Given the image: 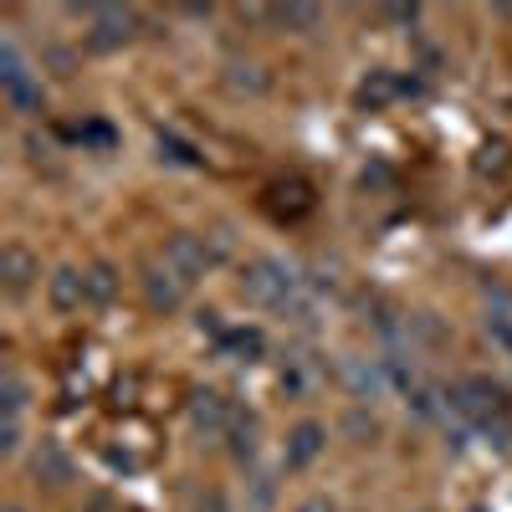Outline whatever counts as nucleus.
<instances>
[{"mask_svg":"<svg viewBox=\"0 0 512 512\" xmlns=\"http://www.w3.org/2000/svg\"><path fill=\"white\" fill-rule=\"evenodd\" d=\"M241 292L251 297L256 308H272V313H303V292H297V277L272 262V256H256V262L241 267Z\"/></svg>","mask_w":512,"mask_h":512,"instance_id":"1","label":"nucleus"},{"mask_svg":"<svg viewBox=\"0 0 512 512\" xmlns=\"http://www.w3.org/2000/svg\"><path fill=\"white\" fill-rule=\"evenodd\" d=\"M0 88H6V98H11L21 113H41V82L31 77L26 57L16 52V41H6V47H0Z\"/></svg>","mask_w":512,"mask_h":512,"instance_id":"2","label":"nucleus"},{"mask_svg":"<svg viewBox=\"0 0 512 512\" xmlns=\"http://www.w3.org/2000/svg\"><path fill=\"white\" fill-rule=\"evenodd\" d=\"M164 262L175 267L185 282H195V277H205L210 267H216L221 256H216V246H210L205 236H195V231H180V236H169V246H164Z\"/></svg>","mask_w":512,"mask_h":512,"instance_id":"3","label":"nucleus"},{"mask_svg":"<svg viewBox=\"0 0 512 512\" xmlns=\"http://www.w3.org/2000/svg\"><path fill=\"white\" fill-rule=\"evenodd\" d=\"M134 31H139V16H134V11H123V6H98V11H93L88 41H93L98 52H113V47H128V41H134Z\"/></svg>","mask_w":512,"mask_h":512,"instance_id":"4","label":"nucleus"},{"mask_svg":"<svg viewBox=\"0 0 512 512\" xmlns=\"http://www.w3.org/2000/svg\"><path fill=\"white\" fill-rule=\"evenodd\" d=\"M185 292H190V282L169 267V262H154V267L144 272V297H149L154 313H175V308L185 303Z\"/></svg>","mask_w":512,"mask_h":512,"instance_id":"5","label":"nucleus"},{"mask_svg":"<svg viewBox=\"0 0 512 512\" xmlns=\"http://www.w3.org/2000/svg\"><path fill=\"white\" fill-rule=\"evenodd\" d=\"M0 277H6V292H11V297H21V292L41 277V262H36V256H31L26 246H16V241H11L6 251H0Z\"/></svg>","mask_w":512,"mask_h":512,"instance_id":"6","label":"nucleus"},{"mask_svg":"<svg viewBox=\"0 0 512 512\" xmlns=\"http://www.w3.org/2000/svg\"><path fill=\"white\" fill-rule=\"evenodd\" d=\"M31 466H36V477L47 482V487H67V482H72V456H67L57 441H41Z\"/></svg>","mask_w":512,"mask_h":512,"instance_id":"7","label":"nucleus"},{"mask_svg":"<svg viewBox=\"0 0 512 512\" xmlns=\"http://www.w3.org/2000/svg\"><path fill=\"white\" fill-rule=\"evenodd\" d=\"M190 420L200 425V431H226V425L236 420V410H231L216 390H200V395L190 400Z\"/></svg>","mask_w":512,"mask_h":512,"instance_id":"8","label":"nucleus"},{"mask_svg":"<svg viewBox=\"0 0 512 512\" xmlns=\"http://www.w3.org/2000/svg\"><path fill=\"white\" fill-rule=\"evenodd\" d=\"M82 303H88V282H82V272H77V267L52 272V308H57V313H72V308H82Z\"/></svg>","mask_w":512,"mask_h":512,"instance_id":"9","label":"nucleus"},{"mask_svg":"<svg viewBox=\"0 0 512 512\" xmlns=\"http://www.w3.org/2000/svg\"><path fill=\"white\" fill-rule=\"evenodd\" d=\"M323 425H313V420H303V425H297V431L287 436V466H292V472H297V466H308L318 451H323Z\"/></svg>","mask_w":512,"mask_h":512,"instance_id":"10","label":"nucleus"},{"mask_svg":"<svg viewBox=\"0 0 512 512\" xmlns=\"http://www.w3.org/2000/svg\"><path fill=\"white\" fill-rule=\"evenodd\" d=\"M82 282H88V303H113L118 297V272L108 262H93L88 272H82Z\"/></svg>","mask_w":512,"mask_h":512,"instance_id":"11","label":"nucleus"},{"mask_svg":"<svg viewBox=\"0 0 512 512\" xmlns=\"http://www.w3.org/2000/svg\"><path fill=\"white\" fill-rule=\"evenodd\" d=\"M231 451H236V461L256 456V415L251 410H236V420H231Z\"/></svg>","mask_w":512,"mask_h":512,"instance_id":"12","label":"nucleus"},{"mask_svg":"<svg viewBox=\"0 0 512 512\" xmlns=\"http://www.w3.org/2000/svg\"><path fill=\"white\" fill-rule=\"evenodd\" d=\"M282 31H313L318 26V6H297V0H292V6H272L267 11Z\"/></svg>","mask_w":512,"mask_h":512,"instance_id":"13","label":"nucleus"},{"mask_svg":"<svg viewBox=\"0 0 512 512\" xmlns=\"http://www.w3.org/2000/svg\"><path fill=\"white\" fill-rule=\"evenodd\" d=\"M395 93H400V82H395L390 72H374L364 88H359V103H364V108H379V103H390Z\"/></svg>","mask_w":512,"mask_h":512,"instance_id":"14","label":"nucleus"},{"mask_svg":"<svg viewBox=\"0 0 512 512\" xmlns=\"http://www.w3.org/2000/svg\"><path fill=\"white\" fill-rule=\"evenodd\" d=\"M21 405H26V384L16 374L0 379V410H6V420H21Z\"/></svg>","mask_w":512,"mask_h":512,"instance_id":"15","label":"nucleus"},{"mask_svg":"<svg viewBox=\"0 0 512 512\" xmlns=\"http://www.w3.org/2000/svg\"><path fill=\"white\" fill-rule=\"evenodd\" d=\"M221 344L231 349V354H262V333H256V328H246V333H221Z\"/></svg>","mask_w":512,"mask_h":512,"instance_id":"16","label":"nucleus"},{"mask_svg":"<svg viewBox=\"0 0 512 512\" xmlns=\"http://www.w3.org/2000/svg\"><path fill=\"white\" fill-rule=\"evenodd\" d=\"M159 149H164V159H175V164H200V154L185 139H175V134H159Z\"/></svg>","mask_w":512,"mask_h":512,"instance_id":"17","label":"nucleus"},{"mask_svg":"<svg viewBox=\"0 0 512 512\" xmlns=\"http://www.w3.org/2000/svg\"><path fill=\"white\" fill-rule=\"evenodd\" d=\"M272 507V477H256V497H251V512H267Z\"/></svg>","mask_w":512,"mask_h":512,"instance_id":"18","label":"nucleus"},{"mask_svg":"<svg viewBox=\"0 0 512 512\" xmlns=\"http://www.w3.org/2000/svg\"><path fill=\"white\" fill-rule=\"evenodd\" d=\"M482 169H507V144H487L482 149Z\"/></svg>","mask_w":512,"mask_h":512,"instance_id":"19","label":"nucleus"},{"mask_svg":"<svg viewBox=\"0 0 512 512\" xmlns=\"http://www.w3.org/2000/svg\"><path fill=\"white\" fill-rule=\"evenodd\" d=\"M297 512H333V502H328V497H308V502L297 507Z\"/></svg>","mask_w":512,"mask_h":512,"instance_id":"20","label":"nucleus"},{"mask_svg":"<svg viewBox=\"0 0 512 512\" xmlns=\"http://www.w3.org/2000/svg\"><path fill=\"white\" fill-rule=\"evenodd\" d=\"M200 512H226V497H216V492H210V497L200 502Z\"/></svg>","mask_w":512,"mask_h":512,"instance_id":"21","label":"nucleus"},{"mask_svg":"<svg viewBox=\"0 0 512 512\" xmlns=\"http://www.w3.org/2000/svg\"><path fill=\"white\" fill-rule=\"evenodd\" d=\"M93 512H108V507H93Z\"/></svg>","mask_w":512,"mask_h":512,"instance_id":"22","label":"nucleus"}]
</instances>
